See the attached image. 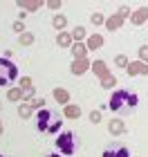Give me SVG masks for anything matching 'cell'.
<instances>
[{
	"label": "cell",
	"mask_w": 148,
	"mask_h": 157,
	"mask_svg": "<svg viewBox=\"0 0 148 157\" xmlns=\"http://www.w3.org/2000/svg\"><path fill=\"white\" fill-rule=\"evenodd\" d=\"M32 40H34L32 34H20V43H23V45H29Z\"/></svg>",
	"instance_id": "cb8c5ba5"
},
{
	"label": "cell",
	"mask_w": 148,
	"mask_h": 157,
	"mask_svg": "<svg viewBox=\"0 0 148 157\" xmlns=\"http://www.w3.org/2000/svg\"><path fill=\"white\" fill-rule=\"evenodd\" d=\"M121 23H123V18H121V16H112V18L105 20V27H108V29L112 32V29H117V27L121 25Z\"/></svg>",
	"instance_id": "7c38bea8"
},
{
	"label": "cell",
	"mask_w": 148,
	"mask_h": 157,
	"mask_svg": "<svg viewBox=\"0 0 148 157\" xmlns=\"http://www.w3.org/2000/svg\"><path fill=\"white\" fill-rule=\"evenodd\" d=\"M20 88H23V90H25V88H32V78H29V76H25L23 81H20Z\"/></svg>",
	"instance_id": "484cf974"
},
{
	"label": "cell",
	"mask_w": 148,
	"mask_h": 157,
	"mask_svg": "<svg viewBox=\"0 0 148 157\" xmlns=\"http://www.w3.org/2000/svg\"><path fill=\"white\" fill-rule=\"evenodd\" d=\"M92 23H94V25H101V23H103V16H101V13H94V16H92Z\"/></svg>",
	"instance_id": "83f0119b"
},
{
	"label": "cell",
	"mask_w": 148,
	"mask_h": 157,
	"mask_svg": "<svg viewBox=\"0 0 148 157\" xmlns=\"http://www.w3.org/2000/svg\"><path fill=\"white\" fill-rule=\"evenodd\" d=\"M119 16H121V18H126V16H128V7H121V11H119Z\"/></svg>",
	"instance_id": "4dcf8cb0"
},
{
	"label": "cell",
	"mask_w": 148,
	"mask_h": 157,
	"mask_svg": "<svg viewBox=\"0 0 148 157\" xmlns=\"http://www.w3.org/2000/svg\"><path fill=\"white\" fill-rule=\"evenodd\" d=\"M117 65H121V67H128V61H126V56H117Z\"/></svg>",
	"instance_id": "4316f807"
},
{
	"label": "cell",
	"mask_w": 148,
	"mask_h": 157,
	"mask_svg": "<svg viewBox=\"0 0 148 157\" xmlns=\"http://www.w3.org/2000/svg\"><path fill=\"white\" fill-rule=\"evenodd\" d=\"M65 117L67 119H79L81 117V108L79 105H65Z\"/></svg>",
	"instance_id": "8fae6325"
},
{
	"label": "cell",
	"mask_w": 148,
	"mask_h": 157,
	"mask_svg": "<svg viewBox=\"0 0 148 157\" xmlns=\"http://www.w3.org/2000/svg\"><path fill=\"white\" fill-rule=\"evenodd\" d=\"M56 148H59L63 155H74V151H76L74 135L70 132V130H63L59 137H56Z\"/></svg>",
	"instance_id": "277c9868"
},
{
	"label": "cell",
	"mask_w": 148,
	"mask_h": 157,
	"mask_svg": "<svg viewBox=\"0 0 148 157\" xmlns=\"http://www.w3.org/2000/svg\"><path fill=\"white\" fill-rule=\"evenodd\" d=\"M20 90H23V88H20ZM32 94H34L32 88H25V90H23V97H25V99H32Z\"/></svg>",
	"instance_id": "f1b7e54d"
},
{
	"label": "cell",
	"mask_w": 148,
	"mask_h": 157,
	"mask_svg": "<svg viewBox=\"0 0 148 157\" xmlns=\"http://www.w3.org/2000/svg\"><path fill=\"white\" fill-rule=\"evenodd\" d=\"M18 115L27 119V117L32 115V105H20V108H18Z\"/></svg>",
	"instance_id": "44dd1931"
},
{
	"label": "cell",
	"mask_w": 148,
	"mask_h": 157,
	"mask_svg": "<svg viewBox=\"0 0 148 157\" xmlns=\"http://www.w3.org/2000/svg\"><path fill=\"white\" fill-rule=\"evenodd\" d=\"M101 157H130V151L126 146H110L103 151Z\"/></svg>",
	"instance_id": "5b68a950"
},
{
	"label": "cell",
	"mask_w": 148,
	"mask_h": 157,
	"mask_svg": "<svg viewBox=\"0 0 148 157\" xmlns=\"http://www.w3.org/2000/svg\"><path fill=\"white\" fill-rule=\"evenodd\" d=\"M137 103H139V99L135 92H128V90H117L115 94L110 97V110L112 112H130V110H135L137 108Z\"/></svg>",
	"instance_id": "6da1fadb"
},
{
	"label": "cell",
	"mask_w": 148,
	"mask_h": 157,
	"mask_svg": "<svg viewBox=\"0 0 148 157\" xmlns=\"http://www.w3.org/2000/svg\"><path fill=\"white\" fill-rule=\"evenodd\" d=\"M54 97H56V101H59V103H67L70 101V94H67V92L65 90H54Z\"/></svg>",
	"instance_id": "4fadbf2b"
},
{
	"label": "cell",
	"mask_w": 148,
	"mask_h": 157,
	"mask_svg": "<svg viewBox=\"0 0 148 157\" xmlns=\"http://www.w3.org/2000/svg\"><path fill=\"white\" fill-rule=\"evenodd\" d=\"M128 74H148L146 63H128Z\"/></svg>",
	"instance_id": "52a82bcc"
},
{
	"label": "cell",
	"mask_w": 148,
	"mask_h": 157,
	"mask_svg": "<svg viewBox=\"0 0 148 157\" xmlns=\"http://www.w3.org/2000/svg\"><path fill=\"white\" fill-rule=\"evenodd\" d=\"M0 157H2V155H0Z\"/></svg>",
	"instance_id": "e575fe53"
},
{
	"label": "cell",
	"mask_w": 148,
	"mask_h": 157,
	"mask_svg": "<svg viewBox=\"0 0 148 157\" xmlns=\"http://www.w3.org/2000/svg\"><path fill=\"white\" fill-rule=\"evenodd\" d=\"M65 23H67L65 16H54V27H56V29H63V27H65Z\"/></svg>",
	"instance_id": "ffe728a7"
},
{
	"label": "cell",
	"mask_w": 148,
	"mask_h": 157,
	"mask_svg": "<svg viewBox=\"0 0 148 157\" xmlns=\"http://www.w3.org/2000/svg\"><path fill=\"white\" fill-rule=\"evenodd\" d=\"M148 20V7H142V9L135 11V16H132V25H142Z\"/></svg>",
	"instance_id": "ba28073f"
},
{
	"label": "cell",
	"mask_w": 148,
	"mask_h": 157,
	"mask_svg": "<svg viewBox=\"0 0 148 157\" xmlns=\"http://www.w3.org/2000/svg\"><path fill=\"white\" fill-rule=\"evenodd\" d=\"M90 121H94V124H99V121H101V112H99V110H94L92 115H90Z\"/></svg>",
	"instance_id": "d4e9b609"
},
{
	"label": "cell",
	"mask_w": 148,
	"mask_h": 157,
	"mask_svg": "<svg viewBox=\"0 0 148 157\" xmlns=\"http://www.w3.org/2000/svg\"><path fill=\"white\" fill-rule=\"evenodd\" d=\"M9 101H20V99H23V90L20 88H13V90H9Z\"/></svg>",
	"instance_id": "2e32d148"
},
{
	"label": "cell",
	"mask_w": 148,
	"mask_h": 157,
	"mask_svg": "<svg viewBox=\"0 0 148 157\" xmlns=\"http://www.w3.org/2000/svg\"><path fill=\"white\" fill-rule=\"evenodd\" d=\"M18 76V67L9 59H0V85H11Z\"/></svg>",
	"instance_id": "3957f363"
},
{
	"label": "cell",
	"mask_w": 148,
	"mask_h": 157,
	"mask_svg": "<svg viewBox=\"0 0 148 157\" xmlns=\"http://www.w3.org/2000/svg\"><path fill=\"white\" fill-rule=\"evenodd\" d=\"M43 103H45V99H40V97H36V99H32V108H43Z\"/></svg>",
	"instance_id": "603a6c76"
},
{
	"label": "cell",
	"mask_w": 148,
	"mask_h": 157,
	"mask_svg": "<svg viewBox=\"0 0 148 157\" xmlns=\"http://www.w3.org/2000/svg\"><path fill=\"white\" fill-rule=\"evenodd\" d=\"M103 45V38L101 36H92L88 40V49H97V47H101Z\"/></svg>",
	"instance_id": "5bb4252c"
},
{
	"label": "cell",
	"mask_w": 148,
	"mask_h": 157,
	"mask_svg": "<svg viewBox=\"0 0 148 157\" xmlns=\"http://www.w3.org/2000/svg\"><path fill=\"white\" fill-rule=\"evenodd\" d=\"M123 130H126L123 121H112V124H110V132H112V135H115V132L119 135V132H123Z\"/></svg>",
	"instance_id": "9a60e30c"
},
{
	"label": "cell",
	"mask_w": 148,
	"mask_h": 157,
	"mask_svg": "<svg viewBox=\"0 0 148 157\" xmlns=\"http://www.w3.org/2000/svg\"><path fill=\"white\" fill-rule=\"evenodd\" d=\"M115 83H117V78L112 76V74H108L105 78H101V85H103V88H112V85H115Z\"/></svg>",
	"instance_id": "ac0fdd59"
},
{
	"label": "cell",
	"mask_w": 148,
	"mask_h": 157,
	"mask_svg": "<svg viewBox=\"0 0 148 157\" xmlns=\"http://www.w3.org/2000/svg\"><path fill=\"white\" fill-rule=\"evenodd\" d=\"M85 52H88V47H85V45H81V43H74V45H72V54H74V59H85Z\"/></svg>",
	"instance_id": "30bf717a"
},
{
	"label": "cell",
	"mask_w": 148,
	"mask_h": 157,
	"mask_svg": "<svg viewBox=\"0 0 148 157\" xmlns=\"http://www.w3.org/2000/svg\"><path fill=\"white\" fill-rule=\"evenodd\" d=\"M18 7H23V9H27V11H36L40 7V2H18Z\"/></svg>",
	"instance_id": "e0dca14e"
},
{
	"label": "cell",
	"mask_w": 148,
	"mask_h": 157,
	"mask_svg": "<svg viewBox=\"0 0 148 157\" xmlns=\"http://www.w3.org/2000/svg\"><path fill=\"white\" fill-rule=\"evenodd\" d=\"M36 128H38L40 132H49V135H54V132H59V128H61V117L56 115L54 110L40 108V110H38V115H36Z\"/></svg>",
	"instance_id": "7a4b0ae2"
},
{
	"label": "cell",
	"mask_w": 148,
	"mask_h": 157,
	"mask_svg": "<svg viewBox=\"0 0 148 157\" xmlns=\"http://www.w3.org/2000/svg\"><path fill=\"white\" fill-rule=\"evenodd\" d=\"M139 54H142V59H144V61H148V45H144L142 49H139Z\"/></svg>",
	"instance_id": "f546056e"
},
{
	"label": "cell",
	"mask_w": 148,
	"mask_h": 157,
	"mask_svg": "<svg viewBox=\"0 0 148 157\" xmlns=\"http://www.w3.org/2000/svg\"><path fill=\"white\" fill-rule=\"evenodd\" d=\"M13 29H16V32H23V23H20V20H18V23H13Z\"/></svg>",
	"instance_id": "1f68e13d"
},
{
	"label": "cell",
	"mask_w": 148,
	"mask_h": 157,
	"mask_svg": "<svg viewBox=\"0 0 148 157\" xmlns=\"http://www.w3.org/2000/svg\"><path fill=\"white\" fill-rule=\"evenodd\" d=\"M0 135H2V124H0Z\"/></svg>",
	"instance_id": "836d02e7"
},
{
	"label": "cell",
	"mask_w": 148,
	"mask_h": 157,
	"mask_svg": "<svg viewBox=\"0 0 148 157\" xmlns=\"http://www.w3.org/2000/svg\"><path fill=\"white\" fill-rule=\"evenodd\" d=\"M92 72L99 74L101 78L108 76V70H105V63H103V61H94V63H92Z\"/></svg>",
	"instance_id": "9c48e42d"
},
{
	"label": "cell",
	"mask_w": 148,
	"mask_h": 157,
	"mask_svg": "<svg viewBox=\"0 0 148 157\" xmlns=\"http://www.w3.org/2000/svg\"><path fill=\"white\" fill-rule=\"evenodd\" d=\"M83 36H85V29H83V27H76V29L72 32V38H76V40H81Z\"/></svg>",
	"instance_id": "7402d4cb"
},
{
	"label": "cell",
	"mask_w": 148,
	"mask_h": 157,
	"mask_svg": "<svg viewBox=\"0 0 148 157\" xmlns=\"http://www.w3.org/2000/svg\"><path fill=\"white\" fill-rule=\"evenodd\" d=\"M47 157H61V155H47Z\"/></svg>",
	"instance_id": "d6a6232c"
},
{
	"label": "cell",
	"mask_w": 148,
	"mask_h": 157,
	"mask_svg": "<svg viewBox=\"0 0 148 157\" xmlns=\"http://www.w3.org/2000/svg\"><path fill=\"white\" fill-rule=\"evenodd\" d=\"M88 67H90V63L85 59H74V63H72V72L74 74H83Z\"/></svg>",
	"instance_id": "8992f818"
},
{
	"label": "cell",
	"mask_w": 148,
	"mask_h": 157,
	"mask_svg": "<svg viewBox=\"0 0 148 157\" xmlns=\"http://www.w3.org/2000/svg\"><path fill=\"white\" fill-rule=\"evenodd\" d=\"M56 43H59V45H63V47H65V45H70V43H72V38H70L67 34H59V36H56Z\"/></svg>",
	"instance_id": "d6986e66"
}]
</instances>
